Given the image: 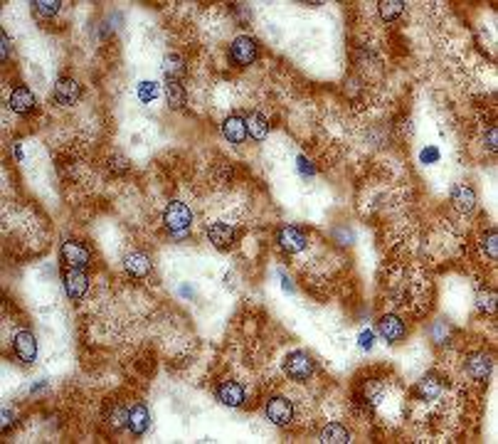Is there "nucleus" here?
Returning a JSON list of instances; mask_svg holds the SVG:
<instances>
[{
  "mask_svg": "<svg viewBox=\"0 0 498 444\" xmlns=\"http://www.w3.org/2000/svg\"><path fill=\"white\" fill-rule=\"evenodd\" d=\"M276 242H279V247H282L284 252H289V255H299V252L306 249V244H309V237H306L299 227L287 225L276 230Z\"/></svg>",
  "mask_w": 498,
  "mask_h": 444,
  "instance_id": "obj_6",
  "label": "nucleus"
},
{
  "mask_svg": "<svg viewBox=\"0 0 498 444\" xmlns=\"http://www.w3.org/2000/svg\"><path fill=\"white\" fill-rule=\"evenodd\" d=\"M12 154H15V158H18V160H25V156H23V146H20V143H15V146H12Z\"/></svg>",
  "mask_w": 498,
  "mask_h": 444,
  "instance_id": "obj_34",
  "label": "nucleus"
},
{
  "mask_svg": "<svg viewBox=\"0 0 498 444\" xmlns=\"http://www.w3.org/2000/svg\"><path fill=\"white\" fill-rule=\"evenodd\" d=\"M0 45H3V52H0V59L6 62V59L10 57V37H8V32H0Z\"/></svg>",
  "mask_w": 498,
  "mask_h": 444,
  "instance_id": "obj_31",
  "label": "nucleus"
},
{
  "mask_svg": "<svg viewBox=\"0 0 498 444\" xmlns=\"http://www.w3.org/2000/svg\"><path fill=\"white\" fill-rule=\"evenodd\" d=\"M357 343H360V348L363 350H370L373 348V343H375V333L370 331H360V336H357Z\"/></svg>",
  "mask_w": 498,
  "mask_h": 444,
  "instance_id": "obj_29",
  "label": "nucleus"
},
{
  "mask_svg": "<svg viewBox=\"0 0 498 444\" xmlns=\"http://www.w3.org/2000/svg\"><path fill=\"white\" fill-rule=\"evenodd\" d=\"M481 247H484V252H486L488 260H496V257H498V235H496V230H488L486 235H484V240H481Z\"/></svg>",
  "mask_w": 498,
  "mask_h": 444,
  "instance_id": "obj_26",
  "label": "nucleus"
},
{
  "mask_svg": "<svg viewBox=\"0 0 498 444\" xmlns=\"http://www.w3.org/2000/svg\"><path fill=\"white\" fill-rule=\"evenodd\" d=\"M156 96H158V84L156 82H141L138 84V99H141L143 104H151Z\"/></svg>",
  "mask_w": 498,
  "mask_h": 444,
  "instance_id": "obj_27",
  "label": "nucleus"
},
{
  "mask_svg": "<svg viewBox=\"0 0 498 444\" xmlns=\"http://www.w3.org/2000/svg\"><path fill=\"white\" fill-rule=\"evenodd\" d=\"M8 107L18 116H30L37 109V99L28 87H15L10 92V96H8Z\"/></svg>",
  "mask_w": 498,
  "mask_h": 444,
  "instance_id": "obj_8",
  "label": "nucleus"
},
{
  "mask_svg": "<svg viewBox=\"0 0 498 444\" xmlns=\"http://www.w3.org/2000/svg\"><path fill=\"white\" fill-rule=\"evenodd\" d=\"M321 439L323 444H348L351 442V432H348V427H343L340 422H331L321 430Z\"/></svg>",
  "mask_w": 498,
  "mask_h": 444,
  "instance_id": "obj_21",
  "label": "nucleus"
},
{
  "mask_svg": "<svg viewBox=\"0 0 498 444\" xmlns=\"http://www.w3.org/2000/svg\"><path fill=\"white\" fill-rule=\"evenodd\" d=\"M131 168V163L123 156H114L112 160H109V171H114V173H126Z\"/></svg>",
  "mask_w": 498,
  "mask_h": 444,
  "instance_id": "obj_28",
  "label": "nucleus"
},
{
  "mask_svg": "<svg viewBox=\"0 0 498 444\" xmlns=\"http://www.w3.org/2000/svg\"><path fill=\"white\" fill-rule=\"evenodd\" d=\"M163 74L168 82H180L185 74H188V67H185V59L180 54L170 52L163 57Z\"/></svg>",
  "mask_w": 498,
  "mask_h": 444,
  "instance_id": "obj_19",
  "label": "nucleus"
},
{
  "mask_svg": "<svg viewBox=\"0 0 498 444\" xmlns=\"http://www.w3.org/2000/svg\"><path fill=\"white\" fill-rule=\"evenodd\" d=\"M486 146H488V151H493V154H496V148H498V143H496V126H491V129H488Z\"/></svg>",
  "mask_w": 498,
  "mask_h": 444,
  "instance_id": "obj_32",
  "label": "nucleus"
},
{
  "mask_svg": "<svg viewBox=\"0 0 498 444\" xmlns=\"http://www.w3.org/2000/svg\"><path fill=\"white\" fill-rule=\"evenodd\" d=\"M227 57L229 62L235 67H249L254 65L259 59V42L254 40V37L249 35H240L232 40V45H229L227 50Z\"/></svg>",
  "mask_w": 498,
  "mask_h": 444,
  "instance_id": "obj_2",
  "label": "nucleus"
},
{
  "mask_svg": "<svg viewBox=\"0 0 498 444\" xmlns=\"http://www.w3.org/2000/svg\"><path fill=\"white\" fill-rule=\"evenodd\" d=\"M59 6H62L59 0H35V3H32V10H35L40 18H54L59 12Z\"/></svg>",
  "mask_w": 498,
  "mask_h": 444,
  "instance_id": "obj_25",
  "label": "nucleus"
},
{
  "mask_svg": "<svg viewBox=\"0 0 498 444\" xmlns=\"http://www.w3.org/2000/svg\"><path fill=\"white\" fill-rule=\"evenodd\" d=\"M126 427H129L134 434H146L148 432V427H151V412H148L146 405H134V408L129 410Z\"/></svg>",
  "mask_w": 498,
  "mask_h": 444,
  "instance_id": "obj_18",
  "label": "nucleus"
},
{
  "mask_svg": "<svg viewBox=\"0 0 498 444\" xmlns=\"http://www.w3.org/2000/svg\"><path fill=\"white\" fill-rule=\"evenodd\" d=\"M419 158H422V163H437V160H439V148H437V146H427L422 151V156H419Z\"/></svg>",
  "mask_w": 498,
  "mask_h": 444,
  "instance_id": "obj_30",
  "label": "nucleus"
},
{
  "mask_svg": "<svg viewBox=\"0 0 498 444\" xmlns=\"http://www.w3.org/2000/svg\"><path fill=\"white\" fill-rule=\"evenodd\" d=\"M8 425H10V410H6V412H3V432L8 430Z\"/></svg>",
  "mask_w": 498,
  "mask_h": 444,
  "instance_id": "obj_35",
  "label": "nucleus"
},
{
  "mask_svg": "<svg viewBox=\"0 0 498 444\" xmlns=\"http://www.w3.org/2000/svg\"><path fill=\"white\" fill-rule=\"evenodd\" d=\"M123 266H126V272L134 279H146L153 272V262L146 252H131V255H126Z\"/></svg>",
  "mask_w": 498,
  "mask_h": 444,
  "instance_id": "obj_14",
  "label": "nucleus"
},
{
  "mask_svg": "<svg viewBox=\"0 0 498 444\" xmlns=\"http://www.w3.org/2000/svg\"><path fill=\"white\" fill-rule=\"evenodd\" d=\"M264 412H267V420L274 422L276 427H287L293 422V405L291 400H287V397L282 395H274L267 400V408H264Z\"/></svg>",
  "mask_w": 498,
  "mask_h": 444,
  "instance_id": "obj_5",
  "label": "nucleus"
},
{
  "mask_svg": "<svg viewBox=\"0 0 498 444\" xmlns=\"http://www.w3.org/2000/svg\"><path fill=\"white\" fill-rule=\"evenodd\" d=\"M12 350L18 355V361L32 363L37 358V338L30 331H20L12 338Z\"/></svg>",
  "mask_w": 498,
  "mask_h": 444,
  "instance_id": "obj_13",
  "label": "nucleus"
},
{
  "mask_svg": "<svg viewBox=\"0 0 498 444\" xmlns=\"http://www.w3.org/2000/svg\"><path fill=\"white\" fill-rule=\"evenodd\" d=\"M163 225H165V230H170L173 235H185V230L193 225V213H190V207L180 200H170L163 210Z\"/></svg>",
  "mask_w": 498,
  "mask_h": 444,
  "instance_id": "obj_3",
  "label": "nucleus"
},
{
  "mask_svg": "<svg viewBox=\"0 0 498 444\" xmlns=\"http://www.w3.org/2000/svg\"><path fill=\"white\" fill-rule=\"evenodd\" d=\"M82 96V87L79 82L72 77H59L57 84H54V101L59 107H72L76 99Z\"/></svg>",
  "mask_w": 498,
  "mask_h": 444,
  "instance_id": "obj_11",
  "label": "nucleus"
},
{
  "mask_svg": "<svg viewBox=\"0 0 498 444\" xmlns=\"http://www.w3.org/2000/svg\"><path fill=\"white\" fill-rule=\"evenodd\" d=\"M165 101H168V107L173 112H180L185 107V101H188V92L183 87V82H165Z\"/></svg>",
  "mask_w": 498,
  "mask_h": 444,
  "instance_id": "obj_22",
  "label": "nucleus"
},
{
  "mask_svg": "<svg viewBox=\"0 0 498 444\" xmlns=\"http://www.w3.org/2000/svg\"><path fill=\"white\" fill-rule=\"evenodd\" d=\"M464 370H466V375H469L471 380H486L488 375H491V358H488L486 353H474L466 358V363H464Z\"/></svg>",
  "mask_w": 498,
  "mask_h": 444,
  "instance_id": "obj_16",
  "label": "nucleus"
},
{
  "mask_svg": "<svg viewBox=\"0 0 498 444\" xmlns=\"http://www.w3.org/2000/svg\"><path fill=\"white\" fill-rule=\"evenodd\" d=\"M412 392H415V397H419V400H434V397L442 392V380L437 378V375H424L422 380H417Z\"/></svg>",
  "mask_w": 498,
  "mask_h": 444,
  "instance_id": "obj_20",
  "label": "nucleus"
},
{
  "mask_svg": "<svg viewBox=\"0 0 498 444\" xmlns=\"http://www.w3.org/2000/svg\"><path fill=\"white\" fill-rule=\"evenodd\" d=\"M222 136L227 138L229 143H245L247 141V118L237 116H227L222 121Z\"/></svg>",
  "mask_w": 498,
  "mask_h": 444,
  "instance_id": "obj_17",
  "label": "nucleus"
},
{
  "mask_svg": "<svg viewBox=\"0 0 498 444\" xmlns=\"http://www.w3.org/2000/svg\"><path fill=\"white\" fill-rule=\"evenodd\" d=\"M284 373L296 383H306L311 375L316 373V361L306 350H291L284 358Z\"/></svg>",
  "mask_w": 498,
  "mask_h": 444,
  "instance_id": "obj_1",
  "label": "nucleus"
},
{
  "mask_svg": "<svg viewBox=\"0 0 498 444\" xmlns=\"http://www.w3.org/2000/svg\"><path fill=\"white\" fill-rule=\"evenodd\" d=\"M62 284H65V291L72 302L84 299L89 291V279L84 274V269H65L62 272Z\"/></svg>",
  "mask_w": 498,
  "mask_h": 444,
  "instance_id": "obj_7",
  "label": "nucleus"
},
{
  "mask_svg": "<svg viewBox=\"0 0 498 444\" xmlns=\"http://www.w3.org/2000/svg\"><path fill=\"white\" fill-rule=\"evenodd\" d=\"M207 240H210L217 249H232L237 244V240H240V232L232 225H227V222H212V225L207 227Z\"/></svg>",
  "mask_w": 498,
  "mask_h": 444,
  "instance_id": "obj_9",
  "label": "nucleus"
},
{
  "mask_svg": "<svg viewBox=\"0 0 498 444\" xmlns=\"http://www.w3.org/2000/svg\"><path fill=\"white\" fill-rule=\"evenodd\" d=\"M215 397L227 408H240L245 403V388L235 380H222V383L215 388Z\"/></svg>",
  "mask_w": 498,
  "mask_h": 444,
  "instance_id": "obj_12",
  "label": "nucleus"
},
{
  "mask_svg": "<svg viewBox=\"0 0 498 444\" xmlns=\"http://www.w3.org/2000/svg\"><path fill=\"white\" fill-rule=\"evenodd\" d=\"M59 257H62L67 269H87L92 264V252L79 240H65L62 249H59Z\"/></svg>",
  "mask_w": 498,
  "mask_h": 444,
  "instance_id": "obj_4",
  "label": "nucleus"
},
{
  "mask_svg": "<svg viewBox=\"0 0 498 444\" xmlns=\"http://www.w3.org/2000/svg\"><path fill=\"white\" fill-rule=\"evenodd\" d=\"M377 10H380V18L385 20V23H393V20H397L404 12V3L402 0H380V3H377Z\"/></svg>",
  "mask_w": 498,
  "mask_h": 444,
  "instance_id": "obj_24",
  "label": "nucleus"
},
{
  "mask_svg": "<svg viewBox=\"0 0 498 444\" xmlns=\"http://www.w3.org/2000/svg\"><path fill=\"white\" fill-rule=\"evenodd\" d=\"M449 198H451V202H454V207H457L459 213H474L476 193H474V188H471V185H466V183L454 185V188H451V193H449Z\"/></svg>",
  "mask_w": 498,
  "mask_h": 444,
  "instance_id": "obj_15",
  "label": "nucleus"
},
{
  "mask_svg": "<svg viewBox=\"0 0 498 444\" xmlns=\"http://www.w3.org/2000/svg\"><path fill=\"white\" fill-rule=\"evenodd\" d=\"M377 333H380L382 341H387V343H400L404 338V333H407V326H404V321L400 319V316L385 314L377 321Z\"/></svg>",
  "mask_w": 498,
  "mask_h": 444,
  "instance_id": "obj_10",
  "label": "nucleus"
},
{
  "mask_svg": "<svg viewBox=\"0 0 498 444\" xmlns=\"http://www.w3.org/2000/svg\"><path fill=\"white\" fill-rule=\"evenodd\" d=\"M299 168H301V173H313V166H309V160L304 158V156H299Z\"/></svg>",
  "mask_w": 498,
  "mask_h": 444,
  "instance_id": "obj_33",
  "label": "nucleus"
},
{
  "mask_svg": "<svg viewBox=\"0 0 498 444\" xmlns=\"http://www.w3.org/2000/svg\"><path fill=\"white\" fill-rule=\"evenodd\" d=\"M247 136H252L254 141H264V138L269 136V121L264 114H249L247 118Z\"/></svg>",
  "mask_w": 498,
  "mask_h": 444,
  "instance_id": "obj_23",
  "label": "nucleus"
}]
</instances>
